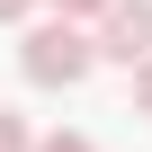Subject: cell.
<instances>
[{
    "instance_id": "8992f818",
    "label": "cell",
    "mask_w": 152,
    "mask_h": 152,
    "mask_svg": "<svg viewBox=\"0 0 152 152\" xmlns=\"http://www.w3.org/2000/svg\"><path fill=\"white\" fill-rule=\"evenodd\" d=\"M134 107H143V116H152V63H143V72H134Z\"/></svg>"
},
{
    "instance_id": "5b68a950",
    "label": "cell",
    "mask_w": 152,
    "mask_h": 152,
    "mask_svg": "<svg viewBox=\"0 0 152 152\" xmlns=\"http://www.w3.org/2000/svg\"><path fill=\"white\" fill-rule=\"evenodd\" d=\"M36 152H99L90 134H36Z\"/></svg>"
},
{
    "instance_id": "6da1fadb",
    "label": "cell",
    "mask_w": 152,
    "mask_h": 152,
    "mask_svg": "<svg viewBox=\"0 0 152 152\" xmlns=\"http://www.w3.org/2000/svg\"><path fill=\"white\" fill-rule=\"evenodd\" d=\"M18 72H27L36 90H81L90 72H99V36H90V27H72V18H45V27H27Z\"/></svg>"
},
{
    "instance_id": "3957f363",
    "label": "cell",
    "mask_w": 152,
    "mask_h": 152,
    "mask_svg": "<svg viewBox=\"0 0 152 152\" xmlns=\"http://www.w3.org/2000/svg\"><path fill=\"white\" fill-rule=\"evenodd\" d=\"M0 152H36V125H27L18 107H0Z\"/></svg>"
},
{
    "instance_id": "7a4b0ae2",
    "label": "cell",
    "mask_w": 152,
    "mask_h": 152,
    "mask_svg": "<svg viewBox=\"0 0 152 152\" xmlns=\"http://www.w3.org/2000/svg\"><path fill=\"white\" fill-rule=\"evenodd\" d=\"M99 63H125V72L152 63V0H116L99 18Z\"/></svg>"
},
{
    "instance_id": "277c9868",
    "label": "cell",
    "mask_w": 152,
    "mask_h": 152,
    "mask_svg": "<svg viewBox=\"0 0 152 152\" xmlns=\"http://www.w3.org/2000/svg\"><path fill=\"white\" fill-rule=\"evenodd\" d=\"M116 9V0H54V18H72V27H81V18H107Z\"/></svg>"
},
{
    "instance_id": "52a82bcc",
    "label": "cell",
    "mask_w": 152,
    "mask_h": 152,
    "mask_svg": "<svg viewBox=\"0 0 152 152\" xmlns=\"http://www.w3.org/2000/svg\"><path fill=\"white\" fill-rule=\"evenodd\" d=\"M27 9H36V0H0V27H18V18H27Z\"/></svg>"
}]
</instances>
